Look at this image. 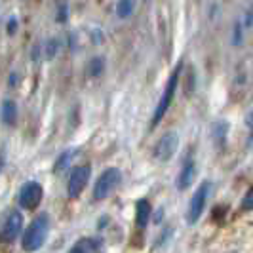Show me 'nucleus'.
Instances as JSON below:
<instances>
[{"mask_svg":"<svg viewBox=\"0 0 253 253\" xmlns=\"http://www.w3.org/2000/svg\"><path fill=\"white\" fill-rule=\"evenodd\" d=\"M103 71H105V59H103V57H93V59H89V65H88L89 75L101 76Z\"/></svg>","mask_w":253,"mask_h":253,"instance_id":"16","label":"nucleus"},{"mask_svg":"<svg viewBox=\"0 0 253 253\" xmlns=\"http://www.w3.org/2000/svg\"><path fill=\"white\" fill-rule=\"evenodd\" d=\"M210 190H211V183H210V181H204L202 185L196 189L194 196L190 198L189 211H187V221H189V225H194V223L202 217V211H204V208H206V202H208V196H210Z\"/></svg>","mask_w":253,"mask_h":253,"instance_id":"4","label":"nucleus"},{"mask_svg":"<svg viewBox=\"0 0 253 253\" xmlns=\"http://www.w3.org/2000/svg\"><path fill=\"white\" fill-rule=\"evenodd\" d=\"M57 51H59V40L57 38H50L46 44H44V57L51 61L55 55H57Z\"/></svg>","mask_w":253,"mask_h":253,"instance_id":"15","label":"nucleus"},{"mask_svg":"<svg viewBox=\"0 0 253 253\" xmlns=\"http://www.w3.org/2000/svg\"><path fill=\"white\" fill-rule=\"evenodd\" d=\"M89 175H91V168L89 166H76L73 169L69 185H67V192H69L71 198H78L82 194V190L86 189V185H88Z\"/></svg>","mask_w":253,"mask_h":253,"instance_id":"8","label":"nucleus"},{"mask_svg":"<svg viewBox=\"0 0 253 253\" xmlns=\"http://www.w3.org/2000/svg\"><path fill=\"white\" fill-rule=\"evenodd\" d=\"M21 228H23V215H21V211L13 210V211L8 213L6 221L0 227V240L4 244H10V242H13L19 236Z\"/></svg>","mask_w":253,"mask_h":253,"instance_id":"7","label":"nucleus"},{"mask_svg":"<svg viewBox=\"0 0 253 253\" xmlns=\"http://www.w3.org/2000/svg\"><path fill=\"white\" fill-rule=\"evenodd\" d=\"M151 213H152L151 204L147 202L145 198L137 200V204H135V225H137V228H145L149 225Z\"/></svg>","mask_w":253,"mask_h":253,"instance_id":"10","label":"nucleus"},{"mask_svg":"<svg viewBox=\"0 0 253 253\" xmlns=\"http://www.w3.org/2000/svg\"><path fill=\"white\" fill-rule=\"evenodd\" d=\"M76 154H78V149H67L65 152H61V154H59V158L55 160L53 173H61V171H65V169L71 166V162L76 158Z\"/></svg>","mask_w":253,"mask_h":253,"instance_id":"13","label":"nucleus"},{"mask_svg":"<svg viewBox=\"0 0 253 253\" xmlns=\"http://www.w3.org/2000/svg\"><path fill=\"white\" fill-rule=\"evenodd\" d=\"M101 250V242L95 240V238H82L78 240L69 250V253H99Z\"/></svg>","mask_w":253,"mask_h":253,"instance_id":"11","label":"nucleus"},{"mask_svg":"<svg viewBox=\"0 0 253 253\" xmlns=\"http://www.w3.org/2000/svg\"><path fill=\"white\" fill-rule=\"evenodd\" d=\"M240 208L244 211H252L253 210V185L250 187V190L246 192V196H244V200H242Z\"/></svg>","mask_w":253,"mask_h":253,"instance_id":"17","label":"nucleus"},{"mask_svg":"<svg viewBox=\"0 0 253 253\" xmlns=\"http://www.w3.org/2000/svg\"><path fill=\"white\" fill-rule=\"evenodd\" d=\"M133 10H135V2H131V0H120L116 4V15L122 17V19L129 17L133 13Z\"/></svg>","mask_w":253,"mask_h":253,"instance_id":"14","label":"nucleus"},{"mask_svg":"<svg viewBox=\"0 0 253 253\" xmlns=\"http://www.w3.org/2000/svg\"><path fill=\"white\" fill-rule=\"evenodd\" d=\"M240 38H242V27L236 25V31H234V44H240Z\"/></svg>","mask_w":253,"mask_h":253,"instance_id":"21","label":"nucleus"},{"mask_svg":"<svg viewBox=\"0 0 253 253\" xmlns=\"http://www.w3.org/2000/svg\"><path fill=\"white\" fill-rule=\"evenodd\" d=\"M246 124L252 127V131H253V111L250 114H248V120H246Z\"/></svg>","mask_w":253,"mask_h":253,"instance_id":"22","label":"nucleus"},{"mask_svg":"<svg viewBox=\"0 0 253 253\" xmlns=\"http://www.w3.org/2000/svg\"><path fill=\"white\" fill-rule=\"evenodd\" d=\"M230 253H236V252H230Z\"/></svg>","mask_w":253,"mask_h":253,"instance_id":"25","label":"nucleus"},{"mask_svg":"<svg viewBox=\"0 0 253 253\" xmlns=\"http://www.w3.org/2000/svg\"><path fill=\"white\" fill-rule=\"evenodd\" d=\"M69 19V6L65 4V2H61L59 6H57V15H55V21L57 23H65Z\"/></svg>","mask_w":253,"mask_h":253,"instance_id":"19","label":"nucleus"},{"mask_svg":"<svg viewBox=\"0 0 253 253\" xmlns=\"http://www.w3.org/2000/svg\"><path fill=\"white\" fill-rule=\"evenodd\" d=\"M0 116H2V122L6 126H13L17 120V105L12 99H6L0 107Z\"/></svg>","mask_w":253,"mask_h":253,"instance_id":"12","label":"nucleus"},{"mask_svg":"<svg viewBox=\"0 0 253 253\" xmlns=\"http://www.w3.org/2000/svg\"><path fill=\"white\" fill-rule=\"evenodd\" d=\"M196 162H192V160H189L187 164L181 168V173H179L177 177V187L179 190H187L194 183V179H196Z\"/></svg>","mask_w":253,"mask_h":253,"instance_id":"9","label":"nucleus"},{"mask_svg":"<svg viewBox=\"0 0 253 253\" xmlns=\"http://www.w3.org/2000/svg\"><path fill=\"white\" fill-rule=\"evenodd\" d=\"M120 181H122V173H120V169H116V168H109V169H105L99 179L95 181V187H93V198L95 200H103V198H107L111 192H113L118 185H120Z\"/></svg>","mask_w":253,"mask_h":253,"instance_id":"3","label":"nucleus"},{"mask_svg":"<svg viewBox=\"0 0 253 253\" xmlns=\"http://www.w3.org/2000/svg\"><path fill=\"white\" fill-rule=\"evenodd\" d=\"M8 84H10V86H13V84H17V75H15V73H12V76H10V80H8Z\"/></svg>","mask_w":253,"mask_h":253,"instance_id":"23","label":"nucleus"},{"mask_svg":"<svg viewBox=\"0 0 253 253\" xmlns=\"http://www.w3.org/2000/svg\"><path fill=\"white\" fill-rule=\"evenodd\" d=\"M50 219L48 215H38L23 234V250L25 252H38L48 238Z\"/></svg>","mask_w":253,"mask_h":253,"instance_id":"1","label":"nucleus"},{"mask_svg":"<svg viewBox=\"0 0 253 253\" xmlns=\"http://www.w3.org/2000/svg\"><path fill=\"white\" fill-rule=\"evenodd\" d=\"M181 69H183V65H177L175 71H173L171 76H169L168 84H166L164 93H162V97H160V101H158V107H156V111H154V116H152V124H151L152 127H156L158 124H160V120L166 116L168 109H169V105H171V101H173V95H175V89H177V84H179Z\"/></svg>","mask_w":253,"mask_h":253,"instance_id":"2","label":"nucleus"},{"mask_svg":"<svg viewBox=\"0 0 253 253\" xmlns=\"http://www.w3.org/2000/svg\"><path fill=\"white\" fill-rule=\"evenodd\" d=\"M2 168H4V154L0 152V171H2Z\"/></svg>","mask_w":253,"mask_h":253,"instance_id":"24","label":"nucleus"},{"mask_svg":"<svg viewBox=\"0 0 253 253\" xmlns=\"http://www.w3.org/2000/svg\"><path fill=\"white\" fill-rule=\"evenodd\" d=\"M42 196H44L42 185L37 181H29L19 190V204L25 210H37L38 204L42 202Z\"/></svg>","mask_w":253,"mask_h":253,"instance_id":"6","label":"nucleus"},{"mask_svg":"<svg viewBox=\"0 0 253 253\" xmlns=\"http://www.w3.org/2000/svg\"><path fill=\"white\" fill-rule=\"evenodd\" d=\"M177 145H179V135L175 131H168V133L162 135V137L158 139V143L154 145L152 154H154V158H156L158 162H168V160L175 154Z\"/></svg>","mask_w":253,"mask_h":253,"instance_id":"5","label":"nucleus"},{"mask_svg":"<svg viewBox=\"0 0 253 253\" xmlns=\"http://www.w3.org/2000/svg\"><path fill=\"white\" fill-rule=\"evenodd\" d=\"M227 131H228L227 122H217L215 126H213V137H215V139H225Z\"/></svg>","mask_w":253,"mask_h":253,"instance_id":"18","label":"nucleus"},{"mask_svg":"<svg viewBox=\"0 0 253 253\" xmlns=\"http://www.w3.org/2000/svg\"><path fill=\"white\" fill-rule=\"evenodd\" d=\"M15 31H17V21H15V19L12 17V19L8 21V35H13Z\"/></svg>","mask_w":253,"mask_h":253,"instance_id":"20","label":"nucleus"}]
</instances>
